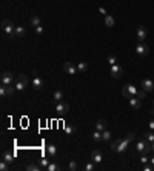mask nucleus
<instances>
[{"instance_id": "ea45409f", "label": "nucleus", "mask_w": 154, "mask_h": 171, "mask_svg": "<svg viewBox=\"0 0 154 171\" xmlns=\"http://www.w3.org/2000/svg\"><path fill=\"white\" fill-rule=\"evenodd\" d=\"M140 162H142V164H148V162H150V159L147 157V154H142V157H140Z\"/></svg>"}, {"instance_id": "72a5a7b5", "label": "nucleus", "mask_w": 154, "mask_h": 171, "mask_svg": "<svg viewBox=\"0 0 154 171\" xmlns=\"http://www.w3.org/2000/svg\"><path fill=\"white\" fill-rule=\"evenodd\" d=\"M65 131H66L68 134H73V133H76V128H74L73 125H71V127H70V125H66V127H65Z\"/></svg>"}, {"instance_id": "f8f14e48", "label": "nucleus", "mask_w": 154, "mask_h": 171, "mask_svg": "<svg viewBox=\"0 0 154 171\" xmlns=\"http://www.w3.org/2000/svg\"><path fill=\"white\" fill-rule=\"evenodd\" d=\"M147 34H148V31H147L145 26H139V28H137V40H139V42H143L145 37H147Z\"/></svg>"}, {"instance_id": "9d476101", "label": "nucleus", "mask_w": 154, "mask_h": 171, "mask_svg": "<svg viewBox=\"0 0 154 171\" xmlns=\"http://www.w3.org/2000/svg\"><path fill=\"white\" fill-rule=\"evenodd\" d=\"M91 160H93L94 164L103 162V154H102V151H100V150H94V151L91 153Z\"/></svg>"}, {"instance_id": "58836bf2", "label": "nucleus", "mask_w": 154, "mask_h": 171, "mask_svg": "<svg viewBox=\"0 0 154 171\" xmlns=\"http://www.w3.org/2000/svg\"><path fill=\"white\" fill-rule=\"evenodd\" d=\"M154 170V165H147V164H143V171H153Z\"/></svg>"}, {"instance_id": "dca6fc26", "label": "nucleus", "mask_w": 154, "mask_h": 171, "mask_svg": "<svg viewBox=\"0 0 154 171\" xmlns=\"http://www.w3.org/2000/svg\"><path fill=\"white\" fill-rule=\"evenodd\" d=\"M136 150H137L140 154H147V140H140V142H137Z\"/></svg>"}, {"instance_id": "bb28decb", "label": "nucleus", "mask_w": 154, "mask_h": 171, "mask_svg": "<svg viewBox=\"0 0 154 171\" xmlns=\"http://www.w3.org/2000/svg\"><path fill=\"white\" fill-rule=\"evenodd\" d=\"M49 164H51V162H49V160H48L46 157H42V159L38 160V165H40L42 168H45V170L48 168V165H49Z\"/></svg>"}, {"instance_id": "5701e85b", "label": "nucleus", "mask_w": 154, "mask_h": 171, "mask_svg": "<svg viewBox=\"0 0 154 171\" xmlns=\"http://www.w3.org/2000/svg\"><path fill=\"white\" fill-rule=\"evenodd\" d=\"M25 28L23 26H16V37H23L25 36Z\"/></svg>"}, {"instance_id": "a19ab883", "label": "nucleus", "mask_w": 154, "mask_h": 171, "mask_svg": "<svg viewBox=\"0 0 154 171\" xmlns=\"http://www.w3.org/2000/svg\"><path fill=\"white\" fill-rule=\"evenodd\" d=\"M99 12H100L102 16H108V12H106V9H105V8H102V6L99 8Z\"/></svg>"}, {"instance_id": "a211bd4d", "label": "nucleus", "mask_w": 154, "mask_h": 171, "mask_svg": "<svg viewBox=\"0 0 154 171\" xmlns=\"http://www.w3.org/2000/svg\"><path fill=\"white\" fill-rule=\"evenodd\" d=\"M62 99H63V92H62L60 89H56V91H54V94H52V100H54V103L60 102Z\"/></svg>"}, {"instance_id": "ddd939ff", "label": "nucleus", "mask_w": 154, "mask_h": 171, "mask_svg": "<svg viewBox=\"0 0 154 171\" xmlns=\"http://www.w3.org/2000/svg\"><path fill=\"white\" fill-rule=\"evenodd\" d=\"M140 105H142V102H140V99H139L137 96H134V97L129 99V106H131L133 110H139Z\"/></svg>"}, {"instance_id": "39448f33", "label": "nucleus", "mask_w": 154, "mask_h": 171, "mask_svg": "<svg viewBox=\"0 0 154 171\" xmlns=\"http://www.w3.org/2000/svg\"><path fill=\"white\" fill-rule=\"evenodd\" d=\"M148 52H150V46L147 43L139 42V45L136 46V54L140 57H145V56H148Z\"/></svg>"}, {"instance_id": "f3484780", "label": "nucleus", "mask_w": 154, "mask_h": 171, "mask_svg": "<svg viewBox=\"0 0 154 171\" xmlns=\"http://www.w3.org/2000/svg\"><path fill=\"white\" fill-rule=\"evenodd\" d=\"M33 86H34V89H42L43 88V80L40 79V77H37V76H34V79H33Z\"/></svg>"}, {"instance_id": "f03ea898", "label": "nucleus", "mask_w": 154, "mask_h": 171, "mask_svg": "<svg viewBox=\"0 0 154 171\" xmlns=\"http://www.w3.org/2000/svg\"><path fill=\"white\" fill-rule=\"evenodd\" d=\"M56 111H57V114H59V116H66V114H68V111H70V105H68L66 102L60 100V102H57V103H56Z\"/></svg>"}, {"instance_id": "9b49d317", "label": "nucleus", "mask_w": 154, "mask_h": 171, "mask_svg": "<svg viewBox=\"0 0 154 171\" xmlns=\"http://www.w3.org/2000/svg\"><path fill=\"white\" fill-rule=\"evenodd\" d=\"M142 89H145L147 92L153 91L154 89V82L151 80V79H143V80H142Z\"/></svg>"}, {"instance_id": "cd10ccee", "label": "nucleus", "mask_w": 154, "mask_h": 171, "mask_svg": "<svg viewBox=\"0 0 154 171\" xmlns=\"http://www.w3.org/2000/svg\"><path fill=\"white\" fill-rule=\"evenodd\" d=\"M46 171H60V167L57 165V164H54V162H51L49 165H48V168Z\"/></svg>"}, {"instance_id": "4c0bfd02", "label": "nucleus", "mask_w": 154, "mask_h": 171, "mask_svg": "<svg viewBox=\"0 0 154 171\" xmlns=\"http://www.w3.org/2000/svg\"><path fill=\"white\" fill-rule=\"evenodd\" d=\"M0 96H2V97H6V86L5 85L0 86Z\"/></svg>"}, {"instance_id": "1a4fd4ad", "label": "nucleus", "mask_w": 154, "mask_h": 171, "mask_svg": "<svg viewBox=\"0 0 154 171\" xmlns=\"http://www.w3.org/2000/svg\"><path fill=\"white\" fill-rule=\"evenodd\" d=\"M63 71H65L66 74H70V76H74V74L79 73V71H77V65L71 63V62H66V63L63 65Z\"/></svg>"}, {"instance_id": "c9c22d12", "label": "nucleus", "mask_w": 154, "mask_h": 171, "mask_svg": "<svg viewBox=\"0 0 154 171\" xmlns=\"http://www.w3.org/2000/svg\"><path fill=\"white\" fill-rule=\"evenodd\" d=\"M145 96H147V91L145 89H142V91H137V97L142 100V99H145Z\"/></svg>"}, {"instance_id": "e433bc0d", "label": "nucleus", "mask_w": 154, "mask_h": 171, "mask_svg": "<svg viewBox=\"0 0 154 171\" xmlns=\"http://www.w3.org/2000/svg\"><path fill=\"white\" fill-rule=\"evenodd\" d=\"M36 34H37V36H42V34H43V26H42V25L36 26Z\"/></svg>"}, {"instance_id": "20e7f679", "label": "nucleus", "mask_w": 154, "mask_h": 171, "mask_svg": "<svg viewBox=\"0 0 154 171\" xmlns=\"http://www.w3.org/2000/svg\"><path fill=\"white\" fill-rule=\"evenodd\" d=\"M26 85H28V77H26L25 74H20V76L17 77L16 83H14L16 89H17V91H22V89H25V88H26Z\"/></svg>"}, {"instance_id": "393cba45", "label": "nucleus", "mask_w": 154, "mask_h": 171, "mask_svg": "<svg viewBox=\"0 0 154 171\" xmlns=\"http://www.w3.org/2000/svg\"><path fill=\"white\" fill-rule=\"evenodd\" d=\"M29 22H31V25H33L34 28H36V26H38V25H42V22H40V17H38V16H33Z\"/></svg>"}, {"instance_id": "c756f323", "label": "nucleus", "mask_w": 154, "mask_h": 171, "mask_svg": "<svg viewBox=\"0 0 154 171\" xmlns=\"http://www.w3.org/2000/svg\"><path fill=\"white\" fill-rule=\"evenodd\" d=\"M102 139H103L105 142H108V140L111 139V133H110L108 129H105V131H102Z\"/></svg>"}, {"instance_id": "a878e982", "label": "nucleus", "mask_w": 154, "mask_h": 171, "mask_svg": "<svg viewBox=\"0 0 154 171\" xmlns=\"http://www.w3.org/2000/svg\"><path fill=\"white\" fill-rule=\"evenodd\" d=\"M93 140H94V142H100V140H103V139H102V131H97V129H96L94 134H93Z\"/></svg>"}, {"instance_id": "473e14b6", "label": "nucleus", "mask_w": 154, "mask_h": 171, "mask_svg": "<svg viewBox=\"0 0 154 171\" xmlns=\"http://www.w3.org/2000/svg\"><path fill=\"white\" fill-rule=\"evenodd\" d=\"M145 140H148V142H154V133H147L145 134Z\"/></svg>"}, {"instance_id": "f704fd0d", "label": "nucleus", "mask_w": 154, "mask_h": 171, "mask_svg": "<svg viewBox=\"0 0 154 171\" xmlns=\"http://www.w3.org/2000/svg\"><path fill=\"white\" fill-rule=\"evenodd\" d=\"M8 165H9V164H6L5 160H2V162H0V171H6L8 170Z\"/></svg>"}, {"instance_id": "6e6552de", "label": "nucleus", "mask_w": 154, "mask_h": 171, "mask_svg": "<svg viewBox=\"0 0 154 171\" xmlns=\"http://www.w3.org/2000/svg\"><path fill=\"white\" fill-rule=\"evenodd\" d=\"M14 82V74L11 71H5L2 74V85H12Z\"/></svg>"}, {"instance_id": "412c9836", "label": "nucleus", "mask_w": 154, "mask_h": 171, "mask_svg": "<svg viewBox=\"0 0 154 171\" xmlns=\"http://www.w3.org/2000/svg\"><path fill=\"white\" fill-rule=\"evenodd\" d=\"M86 70H88V63L86 62H79L77 63V71L79 73H85Z\"/></svg>"}, {"instance_id": "2f4dec72", "label": "nucleus", "mask_w": 154, "mask_h": 171, "mask_svg": "<svg viewBox=\"0 0 154 171\" xmlns=\"http://www.w3.org/2000/svg\"><path fill=\"white\" fill-rule=\"evenodd\" d=\"M68 168H70L71 171H76L77 168H79V165H77L76 160H71V162H70V165H68Z\"/></svg>"}, {"instance_id": "f257e3e1", "label": "nucleus", "mask_w": 154, "mask_h": 171, "mask_svg": "<svg viewBox=\"0 0 154 171\" xmlns=\"http://www.w3.org/2000/svg\"><path fill=\"white\" fill-rule=\"evenodd\" d=\"M2 31L8 36V37H16V26L11 20H3L2 22Z\"/></svg>"}, {"instance_id": "2eb2a0df", "label": "nucleus", "mask_w": 154, "mask_h": 171, "mask_svg": "<svg viewBox=\"0 0 154 171\" xmlns=\"http://www.w3.org/2000/svg\"><path fill=\"white\" fill-rule=\"evenodd\" d=\"M2 160H5L6 164H12L14 162V154L12 153H9V151H3V154H2Z\"/></svg>"}, {"instance_id": "aec40b11", "label": "nucleus", "mask_w": 154, "mask_h": 171, "mask_svg": "<svg viewBox=\"0 0 154 171\" xmlns=\"http://www.w3.org/2000/svg\"><path fill=\"white\" fill-rule=\"evenodd\" d=\"M96 129H97V131H105V129H106V120H105V119H100V120L96 124Z\"/></svg>"}, {"instance_id": "4468645a", "label": "nucleus", "mask_w": 154, "mask_h": 171, "mask_svg": "<svg viewBox=\"0 0 154 171\" xmlns=\"http://www.w3.org/2000/svg\"><path fill=\"white\" fill-rule=\"evenodd\" d=\"M46 153H48V156H49L51 159H54L56 154H57V148H56V145L48 143V145H46Z\"/></svg>"}, {"instance_id": "37998d69", "label": "nucleus", "mask_w": 154, "mask_h": 171, "mask_svg": "<svg viewBox=\"0 0 154 171\" xmlns=\"http://www.w3.org/2000/svg\"><path fill=\"white\" fill-rule=\"evenodd\" d=\"M150 162H151V164L154 165V157H153V159H150Z\"/></svg>"}, {"instance_id": "c03bdc74", "label": "nucleus", "mask_w": 154, "mask_h": 171, "mask_svg": "<svg viewBox=\"0 0 154 171\" xmlns=\"http://www.w3.org/2000/svg\"><path fill=\"white\" fill-rule=\"evenodd\" d=\"M153 151H154V142H153Z\"/></svg>"}, {"instance_id": "7c9ffc66", "label": "nucleus", "mask_w": 154, "mask_h": 171, "mask_svg": "<svg viewBox=\"0 0 154 171\" xmlns=\"http://www.w3.org/2000/svg\"><path fill=\"white\" fill-rule=\"evenodd\" d=\"M94 168H96V167H94V162H93V160H91V164H86V165L83 167L85 171H94Z\"/></svg>"}, {"instance_id": "6ab92c4d", "label": "nucleus", "mask_w": 154, "mask_h": 171, "mask_svg": "<svg viewBox=\"0 0 154 171\" xmlns=\"http://www.w3.org/2000/svg\"><path fill=\"white\" fill-rule=\"evenodd\" d=\"M105 25H106L108 28H113V26L116 25L114 17H113V16H110V14H108V16H105Z\"/></svg>"}, {"instance_id": "a18cd8bd", "label": "nucleus", "mask_w": 154, "mask_h": 171, "mask_svg": "<svg viewBox=\"0 0 154 171\" xmlns=\"http://www.w3.org/2000/svg\"><path fill=\"white\" fill-rule=\"evenodd\" d=\"M153 105H154V102H153Z\"/></svg>"}, {"instance_id": "c85d7f7f", "label": "nucleus", "mask_w": 154, "mask_h": 171, "mask_svg": "<svg viewBox=\"0 0 154 171\" xmlns=\"http://www.w3.org/2000/svg\"><path fill=\"white\" fill-rule=\"evenodd\" d=\"M106 62H108V65H116L117 63V57H116L114 54H110L108 59H106Z\"/></svg>"}, {"instance_id": "b1692460", "label": "nucleus", "mask_w": 154, "mask_h": 171, "mask_svg": "<svg viewBox=\"0 0 154 171\" xmlns=\"http://www.w3.org/2000/svg\"><path fill=\"white\" fill-rule=\"evenodd\" d=\"M5 86H6V96H9V97H11V96H14V92L17 91L14 85H5Z\"/></svg>"}, {"instance_id": "423d86ee", "label": "nucleus", "mask_w": 154, "mask_h": 171, "mask_svg": "<svg viewBox=\"0 0 154 171\" xmlns=\"http://www.w3.org/2000/svg\"><path fill=\"white\" fill-rule=\"evenodd\" d=\"M111 150L114 151V153H125L126 150H128V146L122 142V139H119V140H116L113 142V145H111Z\"/></svg>"}, {"instance_id": "7ed1b4c3", "label": "nucleus", "mask_w": 154, "mask_h": 171, "mask_svg": "<svg viewBox=\"0 0 154 171\" xmlns=\"http://www.w3.org/2000/svg\"><path fill=\"white\" fill-rule=\"evenodd\" d=\"M122 94H123L125 97L131 99V97L137 96V89H136V86H134V85L128 83V85H125V86H123V89H122Z\"/></svg>"}, {"instance_id": "79ce46f5", "label": "nucleus", "mask_w": 154, "mask_h": 171, "mask_svg": "<svg viewBox=\"0 0 154 171\" xmlns=\"http://www.w3.org/2000/svg\"><path fill=\"white\" fill-rule=\"evenodd\" d=\"M150 129H153V131H154V120L150 122Z\"/></svg>"}, {"instance_id": "0eeeda50", "label": "nucleus", "mask_w": 154, "mask_h": 171, "mask_svg": "<svg viewBox=\"0 0 154 171\" xmlns=\"http://www.w3.org/2000/svg\"><path fill=\"white\" fill-rule=\"evenodd\" d=\"M110 73H111V76H113L114 79H120V77L123 76V70H122V66H120L119 63H116V65H111V70H110Z\"/></svg>"}, {"instance_id": "4be33fe9", "label": "nucleus", "mask_w": 154, "mask_h": 171, "mask_svg": "<svg viewBox=\"0 0 154 171\" xmlns=\"http://www.w3.org/2000/svg\"><path fill=\"white\" fill-rule=\"evenodd\" d=\"M25 170L26 171H40L42 167H40V165H36V164H28V165L25 167Z\"/></svg>"}]
</instances>
